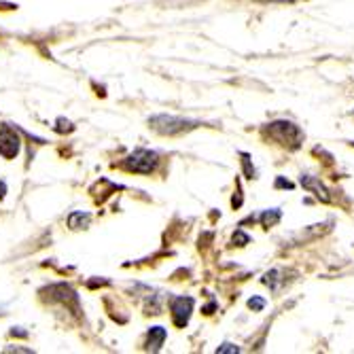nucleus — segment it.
<instances>
[{"label": "nucleus", "mask_w": 354, "mask_h": 354, "mask_svg": "<svg viewBox=\"0 0 354 354\" xmlns=\"http://www.w3.org/2000/svg\"><path fill=\"white\" fill-rule=\"evenodd\" d=\"M159 166V155L149 149H136L125 157L123 168L127 172H136V174H151Z\"/></svg>", "instance_id": "1"}, {"label": "nucleus", "mask_w": 354, "mask_h": 354, "mask_svg": "<svg viewBox=\"0 0 354 354\" xmlns=\"http://www.w3.org/2000/svg\"><path fill=\"white\" fill-rule=\"evenodd\" d=\"M149 123H151V127L155 132L168 134V136L193 130V127L200 125L198 121H189V119H183V117H172V115H155V117L149 119Z\"/></svg>", "instance_id": "2"}, {"label": "nucleus", "mask_w": 354, "mask_h": 354, "mask_svg": "<svg viewBox=\"0 0 354 354\" xmlns=\"http://www.w3.org/2000/svg\"><path fill=\"white\" fill-rule=\"evenodd\" d=\"M21 151V140L15 132V127H11L9 123L0 125V155L5 159H13L17 157Z\"/></svg>", "instance_id": "3"}, {"label": "nucleus", "mask_w": 354, "mask_h": 354, "mask_svg": "<svg viewBox=\"0 0 354 354\" xmlns=\"http://www.w3.org/2000/svg\"><path fill=\"white\" fill-rule=\"evenodd\" d=\"M270 130H272V134H274L278 140H282L284 145H286V142H293V147H297L299 140H301V132H299V127H297L295 123H288V121H274V123H270Z\"/></svg>", "instance_id": "4"}, {"label": "nucleus", "mask_w": 354, "mask_h": 354, "mask_svg": "<svg viewBox=\"0 0 354 354\" xmlns=\"http://www.w3.org/2000/svg\"><path fill=\"white\" fill-rule=\"evenodd\" d=\"M172 318H174V325L176 327H185L191 318L193 312V299L191 297H176L172 299Z\"/></svg>", "instance_id": "5"}, {"label": "nucleus", "mask_w": 354, "mask_h": 354, "mask_svg": "<svg viewBox=\"0 0 354 354\" xmlns=\"http://www.w3.org/2000/svg\"><path fill=\"white\" fill-rule=\"evenodd\" d=\"M301 185H304L308 191H312L318 200H323V202H329V200H331L329 191L325 189V185L320 183L318 178H314V176H301Z\"/></svg>", "instance_id": "6"}, {"label": "nucleus", "mask_w": 354, "mask_h": 354, "mask_svg": "<svg viewBox=\"0 0 354 354\" xmlns=\"http://www.w3.org/2000/svg\"><path fill=\"white\" fill-rule=\"evenodd\" d=\"M166 329H162V327H153L151 331H149V342H147V346L149 348H153V350H159L162 348V344H164V339H166Z\"/></svg>", "instance_id": "7"}, {"label": "nucleus", "mask_w": 354, "mask_h": 354, "mask_svg": "<svg viewBox=\"0 0 354 354\" xmlns=\"http://www.w3.org/2000/svg\"><path fill=\"white\" fill-rule=\"evenodd\" d=\"M89 221H91V216L87 212H73L68 216V227L71 230H85L89 225Z\"/></svg>", "instance_id": "8"}, {"label": "nucleus", "mask_w": 354, "mask_h": 354, "mask_svg": "<svg viewBox=\"0 0 354 354\" xmlns=\"http://www.w3.org/2000/svg\"><path fill=\"white\" fill-rule=\"evenodd\" d=\"M261 221H263L266 227H272L274 223H278V221H280V210H274L272 214H270V212H266V214L261 216Z\"/></svg>", "instance_id": "9"}, {"label": "nucleus", "mask_w": 354, "mask_h": 354, "mask_svg": "<svg viewBox=\"0 0 354 354\" xmlns=\"http://www.w3.org/2000/svg\"><path fill=\"white\" fill-rule=\"evenodd\" d=\"M218 354H225V352H240V348L238 346H234V344H223V346H218V350H216Z\"/></svg>", "instance_id": "10"}, {"label": "nucleus", "mask_w": 354, "mask_h": 354, "mask_svg": "<svg viewBox=\"0 0 354 354\" xmlns=\"http://www.w3.org/2000/svg\"><path fill=\"white\" fill-rule=\"evenodd\" d=\"M263 306H266V301H263V299H259V297L248 301V308H252V310H263Z\"/></svg>", "instance_id": "11"}, {"label": "nucleus", "mask_w": 354, "mask_h": 354, "mask_svg": "<svg viewBox=\"0 0 354 354\" xmlns=\"http://www.w3.org/2000/svg\"><path fill=\"white\" fill-rule=\"evenodd\" d=\"M5 193H7V183H5L3 178H0V200L5 198Z\"/></svg>", "instance_id": "12"}, {"label": "nucleus", "mask_w": 354, "mask_h": 354, "mask_svg": "<svg viewBox=\"0 0 354 354\" xmlns=\"http://www.w3.org/2000/svg\"><path fill=\"white\" fill-rule=\"evenodd\" d=\"M5 352H32V348H5Z\"/></svg>", "instance_id": "13"}, {"label": "nucleus", "mask_w": 354, "mask_h": 354, "mask_svg": "<svg viewBox=\"0 0 354 354\" xmlns=\"http://www.w3.org/2000/svg\"><path fill=\"white\" fill-rule=\"evenodd\" d=\"M259 3H295V0H259Z\"/></svg>", "instance_id": "14"}, {"label": "nucleus", "mask_w": 354, "mask_h": 354, "mask_svg": "<svg viewBox=\"0 0 354 354\" xmlns=\"http://www.w3.org/2000/svg\"><path fill=\"white\" fill-rule=\"evenodd\" d=\"M278 187H288V189H291L293 185H291V183H284V180L280 178V180H278Z\"/></svg>", "instance_id": "15"}]
</instances>
